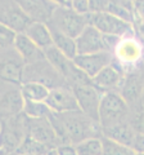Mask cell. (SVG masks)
Returning a JSON list of instances; mask_svg holds the SVG:
<instances>
[{"label": "cell", "instance_id": "1", "mask_svg": "<svg viewBox=\"0 0 144 155\" xmlns=\"http://www.w3.org/2000/svg\"><path fill=\"white\" fill-rule=\"evenodd\" d=\"M49 120L55 130L59 145H77L89 138L102 137V127L98 122L90 119L83 111L66 114L53 113Z\"/></svg>", "mask_w": 144, "mask_h": 155}, {"label": "cell", "instance_id": "2", "mask_svg": "<svg viewBox=\"0 0 144 155\" xmlns=\"http://www.w3.org/2000/svg\"><path fill=\"white\" fill-rule=\"evenodd\" d=\"M48 25L76 40L90 25V14L83 16V14L76 13L72 7H63L58 4Z\"/></svg>", "mask_w": 144, "mask_h": 155}, {"label": "cell", "instance_id": "3", "mask_svg": "<svg viewBox=\"0 0 144 155\" xmlns=\"http://www.w3.org/2000/svg\"><path fill=\"white\" fill-rule=\"evenodd\" d=\"M130 106L118 92H108L102 96L99 106V124L102 128L126 122Z\"/></svg>", "mask_w": 144, "mask_h": 155}, {"label": "cell", "instance_id": "4", "mask_svg": "<svg viewBox=\"0 0 144 155\" xmlns=\"http://www.w3.org/2000/svg\"><path fill=\"white\" fill-rule=\"evenodd\" d=\"M23 83H39L49 89L68 85L63 76L48 62L46 58L31 65H25L22 75V84Z\"/></svg>", "mask_w": 144, "mask_h": 155}, {"label": "cell", "instance_id": "5", "mask_svg": "<svg viewBox=\"0 0 144 155\" xmlns=\"http://www.w3.org/2000/svg\"><path fill=\"white\" fill-rule=\"evenodd\" d=\"M90 25L103 34L104 36H112L122 39L133 35V25L122 21L121 18L113 16L109 12L90 14Z\"/></svg>", "mask_w": 144, "mask_h": 155}, {"label": "cell", "instance_id": "6", "mask_svg": "<svg viewBox=\"0 0 144 155\" xmlns=\"http://www.w3.org/2000/svg\"><path fill=\"white\" fill-rule=\"evenodd\" d=\"M0 23L18 35V34H25L32 21L18 2L3 0L0 2Z\"/></svg>", "mask_w": 144, "mask_h": 155}, {"label": "cell", "instance_id": "7", "mask_svg": "<svg viewBox=\"0 0 144 155\" xmlns=\"http://www.w3.org/2000/svg\"><path fill=\"white\" fill-rule=\"evenodd\" d=\"M25 62L13 48L0 51V81L8 84H22Z\"/></svg>", "mask_w": 144, "mask_h": 155}, {"label": "cell", "instance_id": "8", "mask_svg": "<svg viewBox=\"0 0 144 155\" xmlns=\"http://www.w3.org/2000/svg\"><path fill=\"white\" fill-rule=\"evenodd\" d=\"M72 89H74L80 110L90 119L99 123V106L103 93H100L93 84L79 85Z\"/></svg>", "mask_w": 144, "mask_h": 155}, {"label": "cell", "instance_id": "9", "mask_svg": "<svg viewBox=\"0 0 144 155\" xmlns=\"http://www.w3.org/2000/svg\"><path fill=\"white\" fill-rule=\"evenodd\" d=\"M143 53V44L134 35H129L118 40L113 51V60L122 66L136 65L139 61H142Z\"/></svg>", "mask_w": 144, "mask_h": 155}, {"label": "cell", "instance_id": "10", "mask_svg": "<svg viewBox=\"0 0 144 155\" xmlns=\"http://www.w3.org/2000/svg\"><path fill=\"white\" fill-rule=\"evenodd\" d=\"M45 104L49 106L53 113L66 114L72 111H81L79 107L77 100L74 93V89L68 85L58 87V88L50 89Z\"/></svg>", "mask_w": 144, "mask_h": 155}, {"label": "cell", "instance_id": "11", "mask_svg": "<svg viewBox=\"0 0 144 155\" xmlns=\"http://www.w3.org/2000/svg\"><path fill=\"white\" fill-rule=\"evenodd\" d=\"M76 48H77V54L81 56L94 54V53L100 52H111L105 36L92 25H89L76 39Z\"/></svg>", "mask_w": 144, "mask_h": 155}, {"label": "cell", "instance_id": "12", "mask_svg": "<svg viewBox=\"0 0 144 155\" xmlns=\"http://www.w3.org/2000/svg\"><path fill=\"white\" fill-rule=\"evenodd\" d=\"M27 136L36 141L44 143L52 150H55L59 146L58 137L53 128L49 118L42 119H30L27 122Z\"/></svg>", "mask_w": 144, "mask_h": 155}, {"label": "cell", "instance_id": "13", "mask_svg": "<svg viewBox=\"0 0 144 155\" xmlns=\"http://www.w3.org/2000/svg\"><path fill=\"white\" fill-rule=\"evenodd\" d=\"M75 65L85 72L90 79L97 76L105 67L111 66L113 62V53L111 52H100L94 54H77L75 57Z\"/></svg>", "mask_w": 144, "mask_h": 155}, {"label": "cell", "instance_id": "14", "mask_svg": "<svg viewBox=\"0 0 144 155\" xmlns=\"http://www.w3.org/2000/svg\"><path fill=\"white\" fill-rule=\"evenodd\" d=\"M118 93L130 107L140 104L144 93V76L136 71L126 74L120 85Z\"/></svg>", "mask_w": 144, "mask_h": 155}, {"label": "cell", "instance_id": "15", "mask_svg": "<svg viewBox=\"0 0 144 155\" xmlns=\"http://www.w3.org/2000/svg\"><path fill=\"white\" fill-rule=\"evenodd\" d=\"M32 22L48 23L58 7L57 2H42V0H22L18 2Z\"/></svg>", "mask_w": 144, "mask_h": 155}, {"label": "cell", "instance_id": "16", "mask_svg": "<svg viewBox=\"0 0 144 155\" xmlns=\"http://www.w3.org/2000/svg\"><path fill=\"white\" fill-rule=\"evenodd\" d=\"M25 98L22 96L21 88H9L5 89L0 96V115L2 118L17 116L23 113Z\"/></svg>", "mask_w": 144, "mask_h": 155}, {"label": "cell", "instance_id": "17", "mask_svg": "<svg viewBox=\"0 0 144 155\" xmlns=\"http://www.w3.org/2000/svg\"><path fill=\"white\" fill-rule=\"evenodd\" d=\"M124 76L117 67L113 65L105 67L99 72L97 76L92 79V84L97 88L100 93H108V92H118L120 85L122 83Z\"/></svg>", "mask_w": 144, "mask_h": 155}, {"label": "cell", "instance_id": "18", "mask_svg": "<svg viewBox=\"0 0 144 155\" xmlns=\"http://www.w3.org/2000/svg\"><path fill=\"white\" fill-rule=\"evenodd\" d=\"M14 49L21 56L25 65H31L44 60V51L40 49L26 34H18L14 40Z\"/></svg>", "mask_w": 144, "mask_h": 155}, {"label": "cell", "instance_id": "19", "mask_svg": "<svg viewBox=\"0 0 144 155\" xmlns=\"http://www.w3.org/2000/svg\"><path fill=\"white\" fill-rule=\"evenodd\" d=\"M102 136L109 140H113V141H116L118 143H122L125 146L131 147L136 133L126 120V122L114 124V125H111V127L102 128Z\"/></svg>", "mask_w": 144, "mask_h": 155}, {"label": "cell", "instance_id": "20", "mask_svg": "<svg viewBox=\"0 0 144 155\" xmlns=\"http://www.w3.org/2000/svg\"><path fill=\"white\" fill-rule=\"evenodd\" d=\"M25 34L42 51L52 45H54L53 44L52 31H50L49 26H48V23L32 22Z\"/></svg>", "mask_w": 144, "mask_h": 155}, {"label": "cell", "instance_id": "21", "mask_svg": "<svg viewBox=\"0 0 144 155\" xmlns=\"http://www.w3.org/2000/svg\"><path fill=\"white\" fill-rule=\"evenodd\" d=\"M49 26V25H48ZM52 36H53V44L57 49H59L66 57H68L70 60H75V57L77 56V48H76V40L70 36L64 35L59 31H57L55 28L50 27Z\"/></svg>", "mask_w": 144, "mask_h": 155}, {"label": "cell", "instance_id": "22", "mask_svg": "<svg viewBox=\"0 0 144 155\" xmlns=\"http://www.w3.org/2000/svg\"><path fill=\"white\" fill-rule=\"evenodd\" d=\"M20 88L25 101L31 102H45L50 93V89L48 87L39 83H23L20 85Z\"/></svg>", "mask_w": 144, "mask_h": 155}, {"label": "cell", "instance_id": "23", "mask_svg": "<svg viewBox=\"0 0 144 155\" xmlns=\"http://www.w3.org/2000/svg\"><path fill=\"white\" fill-rule=\"evenodd\" d=\"M52 151L53 150L45 146L44 143H41L27 136L20 145V147L17 149L16 153L23 154V155H49Z\"/></svg>", "mask_w": 144, "mask_h": 155}, {"label": "cell", "instance_id": "24", "mask_svg": "<svg viewBox=\"0 0 144 155\" xmlns=\"http://www.w3.org/2000/svg\"><path fill=\"white\" fill-rule=\"evenodd\" d=\"M23 114L30 119H42L49 118L53 114V111L45 102H31V101H25V107H23Z\"/></svg>", "mask_w": 144, "mask_h": 155}, {"label": "cell", "instance_id": "25", "mask_svg": "<svg viewBox=\"0 0 144 155\" xmlns=\"http://www.w3.org/2000/svg\"><path fill=\"white\" fill-rule=\"evenodd\" d=\"M130 3H126V2H109V7H108V12L116 16L118 18H121L122 21L125 22H129V23H134V12H133V8H135V5L131 7V5H127Z\"/></svg>", "mask_w": 144, "mask_h": 155}, {"label": "cell", "instance_id": "26", "mask_svg": "<svg viewBox=\"0 0 144 155\" xmlns=\"http://www.w3.org/2000/svg\"><path fill=\"white\" fill-rule=\"evenodd\" d=\"M77 155H103L102 137L89 138L76 145Z\"/></svg>", "mask_w": 144, "mask_h": 155}, {"label": "cell", "instance_id": "27", "mask_svg": "<svg viewBox=\"0 0 144 155\" xmlns=\"http://www.w3.org/2000/svg\"><path fill=\"white\" fill-rule=\"evenodd\" d=\"M102 143H103V155H136L135 151L125 146L122 143H118L113 140H109L102 136Z\"/></svg>", "mask_w": 144, "mask_h": 155}, {"label": "cell", "instance_id": "28", "mask_svg": "<svg viewBox=\"0 0 144 155\" xmlns=\"http://www.w3.org/2000/svg\"><path fill=\"white\" fill-rule=\"evenodd\" d=\"M127 122L135 130V133L144 134V106L142 105V102L130 107Z\"/></svg>", "mask_w": 144, "mask_h": 155}, {"label": "cell", "instance_id": "29", "mask_svg": "<svg viewBox=\"0 0 144 155\" xmlns=\"http://www.w3.org/2000/svg\"><path fill=\"white\" fill-rule=\"evenodd\" d=\"M17 34L0 23V51L13 48Z\"/></svg>", "mask_w": 144, "mask_h": 155}, {"label": "cell", "instance_id": "30", "mask_svg": "<svg viewBox=\"0 0 144 155\" xmlns=\"http://www.w3.org/2000/svg\"><path fill=\"white\" fill-rule=\"evenodd\" d=\"M108 7H109V2H104V0H90L89 2L90 14L108 12Z\"/></svg>", "mask_w": 144, "mask_h": 155}, {"label": "cell", "instance_id": "31", "mask_svg": "<svg viewBox=\"0 0 144 155\" xmlns=\"http://www.w3.org/2000/svg\"><path fill=\"white\" fill-rule=\"evenodd\" d=\"M72 9L79 13L86 16V14H90V8H89V2L88 0H74L72 2Z\"/></svg>", "mask_w": 144, "mask_h": 155}, {"label": "cell", "instance_id": "32", "mask_svg": "<svg viewBox=\"0 0 144 155\" xmlns=\"http://www.w3.org/2000/svg\"><path fill=\"white\" fill-rule=\"evenodd\" d=\"M54 153H55V155H77L75 145H70V143L59 145V146L54 150Z\"/></svg>", "mask_w": 144, "mask_h": 155}, {"label": "cell", "instance_id": "33", "mask_svg": "<svg viewBox=\"0 0 144 155\" xmlns=\"http://www.w3.org/2000/svg\"><path fill=\"white\" fill-rule=\"evenodd\" d=\"M131 149L134 150V151H135L136 155L144 154V134L136 133L135 140H134V142H133Z\"/></svg>", "mask_w": 144, "mask_h": 155}, {"label": "cell", "instance_id": "34", "mask_svg": "<svg viewBox=\"0 0 144 155\" xmlns=\"http://www.w3.org/2000/svg\"><path fill=\"white\" fill-rule=\"evenodd\" d=\"M0 155H9V153L7 151V150H5V149L0 147Z\"/></svg>", "mask_w": 144, "mask_h": 155}, {"label": "cell", "instance_id": "35", "mask_svg": "<svg viewBox=\"0 0 144 155\" xmlns=\"http://www.w3.org/2000/svg\"><path fill=\"white\" fill-rule=\"evenodd\" d=\"M9 155H23V154H18V153H11Z\"/></svg>", "mask_w": 144, "mask_h": 155}, {"label": "cell", "instance_id": "36", "mask_svg": "<svg viewBox=\"0 0 144 155\" xmlns=\"http://www.w3.org/2000/svg\"><path fill=\"white\" fill-rule=\"evenodd\" d=\"M142 105L144 106V93H143V97H142Z\"/></svg>", "mask_w": 144, "mask_h": 155}, {"label": "cell", "instance_id": "37", "mask_svg": "<svg viewBox=\"0 0 144 155\" xmlns=\"http://www.w3.org/2000/svg\"><path fill=\"white\" fill-rule=\"evenodd\" d=\"M0 130H2V119H0Z\"/></svg>", "mask_w": 144, "mask_h": 155}, {"label": "cell", "instance_id": "38", "mask_svg": "<svg viewBox=\"0 0 144 155\" xmlns=\"http://www.w3.org/2000/svg\"><path fill=\"white\" fill-rule=\"evenodd\" d=\"M49 155H54V150H53V151H52V153H50Z\"/></svg>", "mask_w": 144, "mask_h": 155}, {"label": "cell", "instance_id": "39", "mask_svg": "<svg viewBox=\"0 0 144 155\" xmlns=\"http://www.w3.org/2000/svg\"><path fill=\"white\" fill-rule=\"evenodd\" d=\"M3 92H4V91H2V89H0V96H2V93H3Z\"/></svg>", "mask_w": 144, "mask_h": 155}, {"label": "cell", "instance_id": "40", "mask_svg": "<svg viewBox=\"0 0 144 155\" xmlns=\"http://www.w3.org/2000/svg\"><path fill=\"white\" fill-rule=\"evenodd\" d=\"M54 155H55V153H54Z\"/></svg>", "mask_w": 144, "mask_h": 155}, {"label": "cell", "instance_id": "41", "mask_svg": "<svg viewBox=\"0 0 144 155\" xmlns=\"http://www.w3.org/2000/svg\"><path fill=\"white\" fill-rule=\"evenodd\" d=\"M142 155H144V154H142Z\"/></svg>", "mask_w": 144, "mask_h": 155}]
</instances>
